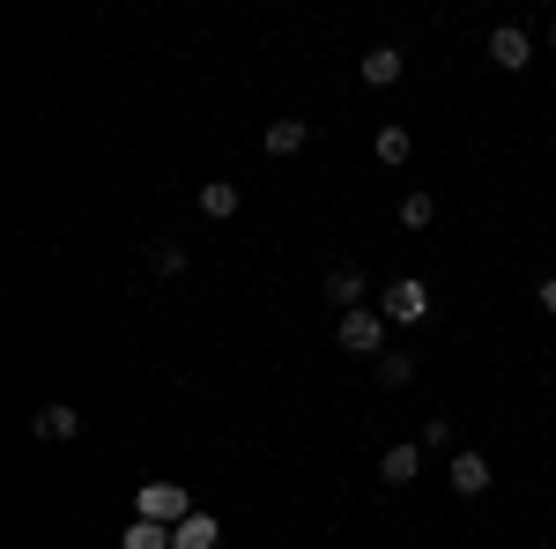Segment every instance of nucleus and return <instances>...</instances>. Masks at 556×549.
<instances>
[{
  "mask_svg": "<svg viewBox=\"0 0 556 549\" xmlns=\"http://www.w3.org/2000/svg\"><path fill=\"white\" fill-rule=\"evenodd\" d=\"M193 498H186V483H141L134 490V520H156V527H178V520H193Z\"/></svg>",
  "mask_w": 556,
  "mask_h": 549,
  "instance_id": "obj_1",
  "label": "nucleus"
},
{
  "mask_svg": "<svg viewBox=\"0 0 556 549\" xmlns=\"http://www.w3.org/2000/svg\"><path fill=\"white\" fill-rule=\"evenodd\" d=\"M379 320H386V327H416V320H430V290L416 283V275L386 283V290H379Z\"/></svg>",
  "mask_w": 556,
  "mask_h": 549,
  "instance_id": "obj_2",
  "label": "nucleus"
},
{
  "mask_svg": "<svg viewBox=\"0 0 556 549\" xmlns=\"http://www.w3.org/2000/svg\"><path fill=\"white\" fill-rule=\"evenodd\" d=\"M334 341H342L349 357H379V341H386L379 304H356V312H342V320H334Z\"/></svg>",
  "mask_w": 556,
  "mask_h": 549,
  "instance_id": "obj_3",
  "label": "nucleus"
},
{
  "mask_svg": "<svg viewBox=\"0 0 556 549\" xmlns=\"http://www.w3.org/2000/svg\"><path fill=\"white\" fill-rule=\"evenodd\" d=\"M445 483H453V498H482V490L497 483V467L482 461V453H468V446H460V453H453V467H445Z\"/></svg>",
  "mask_w": 556,
  "mask_h": 549,
  "instance_id": "obj_4",
  "label": "nucleus"
},
{
  "mask_svg": "<svg viewBox=\"0 0 556 549\" xmlns=\"http://www.w3.org/2000/svg\"><path fill=\"white\" fill-rule=\"evenodd\" d=\"M527 60H534V38H527L519 23H497V30H490V67H505V75H519Z\"/></svg>",
  "mask_w": 556,
  "mask_h": 549,
  "instance_id": "obj_5",
  "label": "nucleus"
},
{
  "mask_svg": "<svg viewBox=\"0 0 556 549\" xmlns=\"http://www.w3.org/2000/svg\"><path fill=\"white\" fill-rule=\"evenodd\" d=\"M260 149H267V157H304V149H312V120H267Z\"/></svg>",
  "mask_w": 556,
  "mask_h": 549,
  "instance_id": "obj_6",
  "label": "nucleus"
},
{
  "mask_svg": "<svg viewBox=\"0 0 556 549\" xmlns=\"http://www.w3.org/2000/svg\"><path fill=\"white\" fill-rule=\"evenodd\" d=\"M416 467H424V446H416V438H401V446H386V453H379V475L393 483V490H408Z\"/></svg>",
  "mask_w": 556,
  "mask_h": 549,
  "instance_id": "obj_7",
  "label": "nucleus"
},
{
  "mask_svg": "<svg viewBox=\"0 0 556 549\" xmlns=\"http://www.w3.org/2000/svg\"><path fill=\"white\" fill-rule=\"evenodd\" d=\"M75 431H83V416H75L67 401H45L38 416H30V438H52V446H60V438H75Z\"/></svg>",
  "mask_w": 556,
  "mask_h": 549,
  "instance_id": "obj_8",
  "label": "nucleus"
},
{
  "mask_svg": "<svg viewBox=\"0 0 556 549\" xmlns=\"http://www.w3.org/2000/svg\"><path fill=\"white\" fill-rule=\"evenodd\" d=\"M401 67H408L401 45H371V52H364V83H371V89H393V83H401Z\"/></svg>",
  "mask_w": 556,
  "mask_h": 549,
  "instance_id": "obj_9",
  "label": "nucleus"
},
{
  "mask_svg": "<svg viewBox=\"0 0 556 549\" xmlns=\"http://www.w3.org/2000/svg\"><path fill=\"white\" fill-rule=\"evenodd\" d=\"M172 549H223V527H215L208 512H193V520L172 527Z\"/></svg>",
  "mask_w": 556,
  "mask_h": 549,
  "instance_id": "obj_10",
  "label": "nucleus"
},
{
  "mask_svg": "<svg viewBox=\"0 0 556 549\" xmlns=\"http://www.w3.org/2000/svg\"><path fill=\"white\" fill-rule=\"evenodd\" d=\"M364 290H371V283H364V267H334V275H327L334 312H356V304H364Z\"/></svg>",
  "mask_w": 556,
  "mask_h": 549,
  "instance_id": "obj_11",
  "label": "nucleus"
},
{
  "mask_svg": "<svg viewBox=\"0 0 556 549\" xmlns=\"http://www.w3.org/2000/svg\"><path fill=\"white\" fill-rule=\"evenodd\" d=\"M238 201H245V194H238L230 178H208V186H201V215H215V223H230V215H238Z\"/></svg>",
  "mask_w": 556,
  "mask_h": 549,
  "instance_id": "obj_12",
  "label": "nucleus"
},
{
  "mask_svg": "<svg viewBox=\"0 0 556 549\" xmlns=\"http://www.w3.org/2000/svg\"><path fill=\"white\" fill-rule=\"evenodd\" d=\"M371 149H379V164L401 171L408 157H416V134H408V127H379V141H371Z\"/></svg>",
  "mask_w": 556,
  "mask_h": 549,
  "instance_id": "obj_13",
  "label": "nucleus"
},
{
  "mask_svg": "<svg viewBox=\"0 0 556 549\" xmlns=\"http://www.w3.org/2000/svg\"><path fill=\"white\" fill-rule=\"evenodd\" d=\"M430 215H438V201H430L424 186H408L401 194V230H430Z\"/></svg>",
  "mask_w": 556,
  "mask_h": 549,
  "instance_id": "obj_14",
  "label": "nucleus"
},
{
  "mask_svg": "<svg viewBox=\"0 0 556 549\" xmlns=\"http://www.w3.org/2000/svg\"><path fill=\"white\" fill-rule=\"evenodd\" d=\"M141 260H149V275H186V246H172V238H156Z\"/></svg>",
  "mask_w": 556,
  "mask_h": 549,
  "instance_id": "obj_15",
  "label": "nucleus"
},
{
  "mask_svg": "<svg viewBox=\"0 0 556 549\" xmlns=\"http://www.w3.org/2000/svg\"><path fill=\"white\" fill-rule=\"evenodd\" d=\"M119 542H127V549H172V527H156V520H134Z\"/></svg>",
  "mask_w": 556,
  "mask_h": 549,
  "instance_id": "obj_16",
  "label": "nucleus"
},
{
  "mask_svg": "<svg viewBox=\"0 0 556 549\" xmlns=\"http://www.w3.org/2000/svg\"><path fill=\"white\" fill-rule=\"evenodd\" d=\"M416 379V357H379V386H408Z\"/></svg>",
  "mask_w": 556,
  "mask_h": 549,
  "instance_id": "obj_17",
  "label": "nucleus"
},
{
  "mask_svg": "<svg viewBox=\"0 0 556 549\" xmlns=\"http://www.w3.org/2000/svg\"><path fill=\"white\" fill-rule=\"evenodd\" d=\"M416 446H453V423H445V416H430V423H424V438H416Z\"/></svg>",
  "mask_w": 556,
  "mask_h": 549,
  "instance_id": "obj_18",
  "label": "nucleus"
},
{
  "mask_svg": "<svg viewBox=\"0 0 556 549\" xmlns=\"http://www.w3.org/2000/svg\"><path fill=\"white\" fill-rule=\"evenodd\" d=\"M534 297H542V312H549V320H556V275H549V283H542V290H534Z\"/></svg>",
  "mask_w": 556,
  "mask_h": 549,
  "instance_id": "obj_19",
  "label": "nucleus"
},
{
  "mask_svg": "<svg viewBox=\"0 0 556 549\" xmlns=\"http://www.w3.org/2000/svg\"><path fill=\"white\" fill-rule=\"evenodd\" d=\"M549 45H556V30H549Z\"/></svg>",
  "mask_w": 556,
  "mask_h": 549,
  "instance_id": "obj_20",
  "label": "nucleus"
}]
</instances>
